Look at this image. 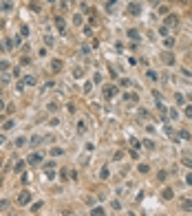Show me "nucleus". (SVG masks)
<instances>
[{
	"mask_svg": "<svg viewBox=\"0 0 192 216\" xmlns=\"http://www.w3.org/2000/svg\"><path fill=\"white\" fill-rule=\"evenodd\" d=\"M53 22H55V27H58V31H60V33H66V22H64V18H62V16H55V18H53Z\"/></svg>",
	"mask_w": 192,
	"mask_h": 216,
	"instance_id": "nucleus-1",
	"label": "nucleus"
},
{
	"mask_svg": "<svg viewBox=\"0 0 192 216\" xmlns=\"http://www.w3.org/2000/svg\"><path fill=\"white\" fill-rule=\"evenodd\" d=\"M44 172H46V177H49V179H53V177H55V163H46V165H44Z\"/></svg>",
	"mask_w": 192,
	"mask_h": 216,
	"instance_id": "nucleus-7",
	"label": "nucleus"
},
{
	"mask_svg": "<svg viewBox=\"0 0 192 216\" xmlns=\"http://www.w3.org/2000/svg\"><path fill=\"white\" fill-rule=\"evenodd\" d=\"M2 143H5V135H0V146H2Z\"/></svg>",
	"mask_w": 192,
	"mask_h": 216,
	"instance_id": "nucleus-41",
	"label": "nucleus"
},
{
	"mask_svg": "<svg viewBox=\"0 0 192 216\" xmlns=\"http://www.w3.org/2000/svg\"><path fill=\"white\" fill-rule=\"evenodd\" d=\"M108 174H110V172H108V168L104 165V168H102V172H100V177H102V179H108Z\"/></svg>",
	"mask_w": 192,
	"mask_h": 216,
	"instance_id": "nucleus-21",
	"label": "nucleus"
},
{
	"mask_svg": "<svg viewBox=\"0 0 192 216\" xmlns=\"http://www.w3.org/2000/svg\"><path fill=\"white\" fill-rule=\"evenodd\" d=\"M2 108H5V104H2V99H0V110H2Z\"/></svg>",
	"mask_w": 192,
	"mask_h": 216,
	"instance_id": "nucleus-42",
	"label": "nucleus"
},
{
	"mask_svg": "<svg viewBox=\"0 0 192 216\" xmlns=\"http://www.w3.org/2000/svg\"><path fill=\"white\" fill-rule=\"evenodd\" d=\"M183 163H185L188 168H192V159H190V157H183Z\"/></svg>",
	"mask_w": 192,
	"mask_h": 216,
	"instance_id": "nucleus-32",
	"label": "nucleus"
},
{
	"mask_svg": "<svg viewBox=\"0 0 192 216\" xmlns=\"http://www.w3.org/2000/svg\"><path fill=\"white\" fill-rule=\"evenodd\" d=\"M13 143H16L18 148H22V146H25V143H27V139H25V137H18V139H16Z\"/></svg>",
	"mask_w": 192,
	"mask_h": 216,
	"instance_id": "nucleus-19",
	"label": "nucleus"
},
{
	"mask_svg": "<svg viewBox=\"0 0 192 216\" xmlns=\"http://www.w3.org/2000/svg\"><path fill=\"white\" fill-rule=\"evenodd\" d=\"M143 143H146V148H148V150H152V148H155V143H152L150 139H146V141H143Z\"/></svg>",
	"mask_w": 192,
	"mask_h": 216,
	"instance_id": "nucleus-26",
	"label": "nucleus"
},
{
	"mask_svg": "<svg viewBox=\"0 0 192 216\" xmlns=\"http://www.w3.org/2000/svg\"><path fill=\"white\" fill-rule=\"evenodd\" d=\"M40 207H42V203H33V205H31V209H33V212H38Z\"/></svg>",
	"mask_w": 192,
	"mask_h": 216,
	"instance_id": "nucleus-38",
	"label": "nucleus"
},
{
	"mask_svg": "<svg viewBox=\"0 0 192 216\" xmlns=\"http://www.w3.org/2000/svg\"><path fill=\"white\" fill-rule=\"evenodd\" d=\"M27 161H29L31 165H40V161H42V154H40V152H33V154H29V157H27Z\"/></svg>",
	"mask_w": 192,
	"mask_h": 216,
	"instance_id": "nucleus-4",
	"label": "nucleus"
},
{
	"mask_svg": "<svg viewBox=\"0 0 192 216\" xmlns=\"http://www.w3.org/2000/svg\"><path fill=\"white\" fill-rule=\"evenodd\" d=\"M124 99L126 102H137V93H124Z\"/></svg>",
	"mask_w": 192,
	"mask_h": 216,
	"instance_id": "nucleus-13",
	"label": "nucleus"
},
{
	"mask_svg": "<svg viewBox=\"0 0 192 216\" xmlns=\"http://www.w3.org/2000/svg\"><path fill=\"white\" fill-rule=\"evenodd\" d=\"M179 2H185V0H179Z\"/></svg>",
	"mask_w": 192,
	"mask_h": 216,
	"instance_id": "nucleus-44",
	"label": "nucleus"
},
{
	"mask_svg": "<svg viewBox=\"0 0 192 216\" xmlns=\"http://www.w3.org/2000/svg\"><path fill=\"white\" fill-rule=\"evenodd\" d=\"M0 71H9V62H0Z\"/></svg>",
	"mask_w": 192,
	"mask_h": 216,
	"instance_id": "nucleus-27",
	"label": "nucleus"
},
{
	"mask_svg": "<svg viewBox=\"0 0 192 216\" xmlns=\"http://www.w3.org/2000/svg\"><path fill=\"white\" fill-rule=\"evenodd\" d=\"M128 13H130V16H139V13H141V5H139V2H130V5H128Z\"/></svg>",
	"mask_w": 192,
	"mask_h": 216,
	"instance_id": "nucleus-3",
	"label": "nucleus"
},
{
	"mask_svg": "<svg viewBox=\"0 0 192 216\" xmlns=\"http://www.w3.org/2000/svg\"><path fill=\"white\" fill-rule=\"evenodd\" d=\"M185 183H188V185H192V172H190V174L185 177Z\"/></svg>",
	"mask_w": 192,
	"mask_h": 216,
	"instance_id": "nucleus-40",
	"label": "nucleus"
},
{
	"mask_svg": "<svg viewBox=\"0 0 192 216\" xmlns=\"http://www.w3.org/2000/svg\"><path fill=\"white\" fill-rule=\"evenodd\" d=\"M29 201H31V194H29L27 190H22L20 194H18V205H27Z\"/></svg>",
	"mask_w": 192,
	"mask_h": 216,
	"instance_id": "nucleus-2",
	"label": "nucleus"
},
{
	"mask_svg": "<svg viewBox=\"0 0 192 216\" xmlns=\"http://www.w3.org/2000/svg\"><path fill=\"white\" fill-rule=\"evenodd\" d=\"M46 2H51V5H53V2H55V0H46Z\"/></svg>",
	"mask_w": 192,
	"mask_h": 216,
	"instance_id": "nucleus-43",
	"label": "nucleus"
},
{
	"mask_svg": "<svg viewBox=\"0 0 192 216\" xmlns=\"http://www.w3.org/2000/svg\"><path fill=\"white\" fill-rule=\"evenodd\" d=\"M5 130H11L13 128V119H9V122H5V126H2Z\"/></svg>",
	"mask_w": 192,
	"mask_h": 216,
	"instance_id": "nucleus-22",
	"label": "nucleus"
},
{
	"mask_svg": "<svg viewBox=\"0 0 192 216\" xmlns=\"http://www.w3.org/2000/svg\"><path fill=\"white\" fill-rule=\"evenodd\" d=\"M29 7H31V11H40V5H35V2H31Z\"/></svg>",
	"mask_w": 192,
	"mask_h": 216,
	"instance_id": "nucleus-36",
	"label": "nucleus"
},
{
	"mask_svg": "<svg viewBox=\"0 0 192 216\" xmlns=\"http://www.w3.org/2000/svg\"><path fill=\"white\" fill-rule=\"evenodd\" d=\"M20 181H22V183H25V185H27V183H29L31 179H29V174H22V179H20Z\"/></svg>",
	"mask_w": 192,
	"mask_h": 216,
	"instance_id": "nucleus-33",
	"label": "nucleus"
},
{
	"mask_svg": "<svg viewBox=\"0 0 192 216\" xmlns=\"http://www.w3.org/2000/svg\"><path fill=\"white\" fill-rule=\"evenodd\" d=\"M9 207V201H0V209H7Z\"/></svg>",
	"mask_w": 192,
	"mask_h": 216,
	"instance_id": "nucleus-34",
	"label": "nucleus"
},
{
	"mask_svg": "<svg viewBox=\"0 0 192 216\" xmlns=\"http://www.w3.org/2000/svg\"><path fill=\"white\" fill-rule=\"evenodd\" d=\"M84 90H86V93H91V90H93V84H91V82H86V84H84Z\"/></svg>",
	"mask_w": 192,
	"mask_h": 216,
	"instance_id": "nucleus-29",
	"label": "nucleus"
},
{
	"mask_svg": "<svg viewBox=\"0 0 192 216\" xmlns=\"http://www.w3.org/2000/svg\"><path fill=\"white\" fill-rule=\"evenodd\" d=\"M62 152H64V150H62V148H53V150H51V154H53V157H60V154H62Z\"/></svg>",
	"mask_w": 192,
	"mask_h": 216,
	"instance_id": "nucleus-23",
	"label": "nucleus"
},
{
	"mask_svg": "<svg viewBox=\"0 0 192 216\" xmlns=\"http://www.w3.org/2000/svg\"><path fill=\"white\" fill-rule=\"evenodd\" d=\"M166 27H179V18L177 16H168L166 18Z\"/></svg>",
	"mask_w": 192,
	"mask_h": 216,
	"instance_id": "nucleus-8",
	"label": "nucleus"
},
{
	"mask_svg": "<svg viewBox=\"0 0 192 216\" xmlns=\"http://www.w3.org/2000/svg\"><path fill=\"white\" fill-rule=\"evenodd\" d=\"M82 22H84V20H82V16H80V13H75V16H73V25H75V27H80Z\"/></svg>",
	"mask_w": 192,
	"mask_h": 216,
	"instance_id": "nucleus-18",
	"label": "nucleus"
},
{
	"mask_svg": "<svg viewBox=\"0 0 192 216\" xmlns=\"http://www.w3.org/2000/svg\"><path fill=\"white\" fill-rule=\"evenodd\" d=\"M91 216H106V212H104L102 207H95V209L91 212Z\"/></svg>",
	"mask_w": 192,
	"mask_h": 216,
	"instance_id": "nucleus-14",
	"label": "nucleus"
},
{
	"mask_svg": "<svg viewBox=\"0 0 192 216\" xmlns=\"http://www.w3.org/2000/svg\"><path fill=\"white\" fill-rule=\"evenodd\" d=\"M40 141H42V137H38V135H35V137H31V143H33V146H35V143H40Z\"/></svg>",
	"mask_w": 192,
	"mask_h": 216,
	"instance_id": "nucleus-28",
	"label": "nucleus"
},
{
	"mask_svg": "<svg viewBox=\"0 0 192 216\" xmlns=\"http://www.w3.org/2000/svg\"><path fill=\"white\" fill-rule=\"evenodd\" d=\"M62 66H64L62 60H53V62H51V71H55V73H58V71H62Z\"/></svg>",
	"mask_w": 192,
	"mask_h": 216,
	"instance_id": "nucleus-11",
	"label": "nucleus"
},
{
	"mask_svg": "<svg viewBox=\"0 0 192 216\" xmlns=\"http://www.w3.org/2000/svg\"><path fill=\"white\" fill-rule=\"evenodd\" d=\"M185 117H190V119H192V106H188V108H185Z\"/></svg>",
	"mask_w": 192,
	"mask_h": 216,
	"instance_id": "nucleus-39",
	"label": "nucleus"
},
{
	"mask_svg": "<svg viewBox=\"0 0 192 216\" xmlns=\"http://www.w3.org/2000/svg\"><path fill=\"white\" fill-rule=\"evenodd\" d=\"M159 33H161V35H166V38H168V27H161V29H159Z\"/></svg>",
	"mask_w": 192,
	"mask_h": 216,
	"instance_id": "nucleus-37",
	"label": "nucleus"
},
{
	"mask_svg": "<svg viewBox=\"0 0 192 216\" xmlns=\"http://www.w3.org/2000/svg\"><path fill=\"white\" fill-rule=\"evenodd\" d=\"M172 196H175V192H172V190H170V187H166V190H163V192H161V199H163V201H170V199H172Z\"/></svg>",
	"mask_w": 192,
	"mask_h": 216,
	"instance_id": "nucleus-9",
	"label": "nucleus"
},
{
	"mask_svg": "<svg viewBox=\"0 0 192 216\" xmlns=\"http://www.w3.org/2000/svg\"><path fill=\"white\" fill-rule=\"evenodd\" d=\"M163 44H166V49H172V46H175V38H166Z\"/></svg>",
	"mask_w": 192,
	"mask_h": 216,
	"instance_id": "nucleus-15",
	"label": "nucleus"
},
{
	"mask_svg": "<svg viewBox=\"0 0 192 216\" xmlns=\"http://www.w3.org/2000/svg\"><path fill=\"white\" fill-rule=\"evenodd\" d=\"M22 82H25V84H29V86H35V77H33V75H27Z\"/></svg>",
	"mask_w": 192,
	"mask_h": 216,
	"instance_id": "nucleus-16",
	"label": "nucleus"
},
{
	"mask_svg": "<svg viewBox=\"0 0 192 216\" xmlns=\"http://www.w3.org/2000/svg\"><path fill=\"white\" fill-rule=\"evenodd\" d=\"M181 207H183L185 212H192V201H190V199H181Z\"/></svg>",
	"mask_w": 192,
	"mask_h": 216,
	"instance_id": "nucleus-12",
	"label": "nucleus"
},
{
	"mask_svg": "<svg viewBox=\"0 0 192 216\" xmlns=\"http://www.w3.org/2000/svg\"><path fill=\"white\" fill-rule=\"evenodd\" d=\"M22 88H25V82H18V84H16V90H18V93H20V90H22Z\"/></svg>",
	"mask_w": 192,
	"mask_h": 216,
	"instance_id": "nucleus-35",
	"label": "nucleus"
},
{
	"mask_svg": "<svg viewBox=\"0 0 192 216\" xmlns=\"http://www.w3.org/2000/svg\"><path fill=\"white\" fill-rule=\"evenodd\" d=\"M128 38H130V40H139V31H137V29H130V31H128Z\"/></svg>",
	"mask_w": 192,
	"mask_h": 216,
	"instance_id": "nucleus-17",
	"label": "nucleus"
},
{
	"mask_svg": "<svg viewBox=\"0 0 192 216\" xmlns=\"http://www.w3.org/2000/svg\"><path fill=\"white\" fill-rule=\"evenodd\" d=\"M84 201H86V205H95V199H93V196H86Z\"/></svg>",
	"mask_w": 192,
	"mask_h": 216,
	"instance_id": "nucleus-31",
	"label": "nucleus"
},
{
	"mask_svg": "<svg viewBox=\"0 0 192 216\" xmlns=\"http://www.w3.org/2000/svg\"><path fill=\"white\" fill-rule=\"evenodd\" d=\"M106 11H108V13H115V11H117V0H108Z\"/></svg>",
	"mask_w": 192,
	"mask_h": 216,
	"instance_id": "nucleus-10",
	"label": "nucleus"
},
{
	"mask_svg": "<svg viewBox=\"0 0 192 216\" xmlns=\"http://www.w3.org/2000/svg\"><path fill=\"white\" fill-rule=\"evenodd\" d=\"M115 95H117V88L115 86H104V97L106 99H113Z\"/></svg>",
	"mask_w": 192,
	"mask_h": 216,
	"instance_id": "nucleus-5",
	"label": "nucleus"
},
{
	"mask_svg": "<svg viewBox=\"0 0 192 216\" xmlns=\"http://www.w3.org/2000/svg\"><path fill=\"white\" fill-rule=\"evenodd\" d=\"M80 51L86 55V53H91V46H88V44H82V49H80Z\"/></svg>",
	"mask_w": 192,
	"mask_h": 216,
	"instance_id": "nucleus-25",
	"label": "nucleus"
},
{
	"mask_svg": "<svg viewBox=\"0 0 192 216\" xmlns=\"http://www.w3.org/2000/svg\"><path fill=\"white\" fill-rule=\"evenodd\" d=\"M179 137H181V139H190V132H188V130H181V135H179Z\"/></svg>",
	"mask_w": 192,
	"mask_h": 216,
	"instance_id": "nucleus-30",
	"label": "nucleus"
},
{
	"mask_svg": "<svg viewBox=\"0 0 192 216\" xmlns=\"http://www.w3.org/2000/svg\"><path fill=\"white\" fill-rule=\"evenodd\" d=\"M44 42H46V46H51V44H53V42H55V40H53V38H51V35H44Z\"/></svg>",
	"mask_w": 192,
	"mask_h": 216,
	"instance_id": "nucleus-24",
	"label": "nucleus"
},
{
	"mask_svg": "<svg viewBox=\"0 0 192 216\" xmlns=\"http://www.w3.org/2000/svg\"><path fill=\"white\" fill-rule=\"evenodd\" d=\"M161 60H163V64H168V66H172V64H175V57H172V53H170V51L161 53Z\"/></svg>",
	"mask_w": 192,
	"mask_h": 216,
	"instance_id": "nucleus-6",
	"label": "nucleus"
},
{
	"mask_svg": "<svg viewBox=\"0 0 192 216\" xmlns=\"http://www.w3.org/2000/svg\"><path fill=\"white\" fill-rule=\"evenodd\" d=\"M13 170H16V172H22V170H25V161H18Z\"/></svg>",
	"mask_w": 192,
	"mask_h": 216,
	"instance_id": "nucleus-20",
	"label": "nucleus"
}]
</instances>
